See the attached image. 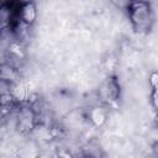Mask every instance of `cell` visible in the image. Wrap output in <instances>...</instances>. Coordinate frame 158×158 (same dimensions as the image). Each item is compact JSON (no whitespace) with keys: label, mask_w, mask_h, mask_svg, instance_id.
Returning a JSON list of instances; mask_svg holds the SVG:
<instances>
[{"label":"cell","mask_w":158,"mask_h":158,"mask_svg":"<svg viewBox=\"0 0 158 158\" xmlns=\"http://www.w3.org/2000/svg\"><path fill=\"white\" fill-rule=\"evenodd\" d=\"M128 20L135 31L139 33H147L154 22V14L151 4L147 0L130 1L126 7Z\"/></svg>","instance_id":"obj_1"},{"label":"cell","mask_w":158,"mask_h":158,"mask_svg":"<svg viewBox=\"0 0 158 158\" xmlns=\"http://www.w3.org/2000/svg\"><path fill=\"white\" fill-rule=\"evenodd\" d=\"M98 96L101 104L110 105L115 102L120 96V84L115 77H107L99 86Z\"/></svg>","instance_id":"obj_2"},{"label":"cell","mask_w":158,"mask_h":158,"mask_svg":"<svg viewBox=\"0 0 158 158\" xmlns=\"http://www.w3.org/2000/svg\"><path fill=\"white\" fill-rule=\"evenodd\" d=\"M37 114L32 106H21L16 114V128L21 133H30L36 127Z\"/></svg>","instance_id":"obj_3"},{"label":"cell","mask_w":158,"mask_h":158,"mask_svg":"<svg viewBox=\"0 0 158 158\" xmlns=\"http://www.w3.org/2000/svg\"><path fill=\"white\" fill-rule=\"evenodd\" d=\"M37 19V7L33 1L20 4L17 7V20L25 26H32Z\"/></svg>","instance_id":"obj_4"},{"label":"cell","mask_w":158,"mask_h":158,"mask_svg":"<svg viewBox=\"0 0 158 158\" xmlns=\"http://www.w3.org/2000/svg\"><path fill=\"white\" fill-rule=\"evenodd\" d=\"M88 118L95 127H100L107 118V112L102 106H94L88 112Z\"/></svg>","instance_id":"obj_5"},{"label":"cell","mask_w":158,"mask_h":158,"mask_svg":"<svg viewBox=\"0 0 158 158\" xmlns=\"http://www.w3.org/2000/svg\"><path fill=\"white\" fill-rule=\"evenodd\" d=\"M17 80V70L14 64L2 63L1 65V81H5L6 84H14Z\"/></svg>","instance_id":"obj_6"},{"label":"cell","mask_w":158,"mask_h":158,"mask_svg":"<svg viewBox=\"0 0 158 158\" xmlns=\"http://www.w3.org/2000/svg\"><path fill=\"white\" fill-rule=\"evenodd\" d=\"M149 85H151V102L152 106L158 111V72H153L149 75Z\"/></svg>","instance_id":"obj_7"},{"label":"cell","mask_w":158,"mask_h":158,"mask_svg":"<svg viewBox=\"0 0 158 158\" xmlns=\"http://www.w3.org/2000/svg\"><path fill=\"white\" fill-rule=\"evenodd\" d=\"M4 5H12L14 1H17V0H1Z\"/></svg>","instance_id":"obj_8"},{"label":"cell","mask_w":158,"mask_h":158,"mask_svg":"<svg viewBox=\"0 0 158 158\" xmlns=\"http://www.w3.org/2000/svg\"><path fill=\"white\" fill-rule=\"evenodd\" d=\"M154 125H156V127H158V111H157V115H156V118H154Z\"/></svg>","instance_id":"obj_9"},{"label":"cell","mask_w":158,"mask_h":158,"mask_svg":"<svg viewBox=\"0 0 158 158\" xmlns=\"http://www.w3.org/2000/svg\"><path fill=\"white\" fill-rule=\"evenodd\" d=\"M28 1H33V0H17L19 4H25V2H28Z\"/></svg>","instance_id":"obj_10"},{"label":"cell","mask_w":158,"mask_h":158,"mask_svg":"<svg viewBox=\"0 0 158 158\" xmlns=\"http://www.w3.org/2000/svg\"><path fill=\"white\" fill-rule=\"evenodd\" d=\"M130 1H138V0H130Z\"/></svg>","instance_id":"obj_11"}]
</instances>
